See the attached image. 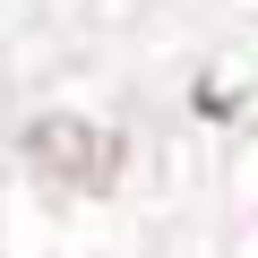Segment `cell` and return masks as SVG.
Returning a JSON list of instances; mask_svg holds the SVG:
<instances>
[{
	"label": "cell",
	"instance_id": "cell-1",
	"mask_svg": "<svg viewBox=\"0 0 258 258\" xmlns=\"http://www.w3.org/2000/svg\"><path fill=\"white\" fill-rule=\"evenodd\" d=\"M35 155H69V164H60V181L103 189V181H112V164H120V138H112V129H78V120H43V129H35Z\"/></svg>",
	"mask_w": 258,
	"mask_h": 258
}]
</instances>
